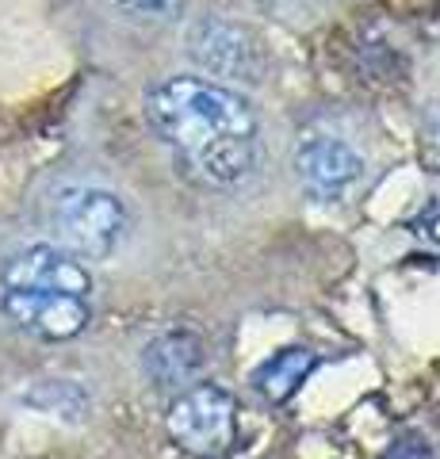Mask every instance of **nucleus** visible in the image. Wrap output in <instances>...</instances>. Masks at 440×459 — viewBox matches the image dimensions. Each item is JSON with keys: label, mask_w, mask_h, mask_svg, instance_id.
Here are the masks:
<instances>
[{"label": "nucleus", "mask_w": 440, "mask_h": 459, "mask_svg": "<svg viewBox=\"0 0 440 459\" xmlns=\"http://www.w3.org/2000/svg\"><path fill=\"white\" fill-rule=\"evenodd\" d=\"M146 115L165 146L195 177L230 188L261 165V119L230 84L211 77H168L146 100Z\"/></svg>", "instance_id": "nucleus-1"}, {"label": "nucleus", "mask_w": 440, "mask_h": 459, "mask_svg": "<svg viewBox=\"0 0 440 459\" xmlns=\"http://www.w3.org/2000/svg\"><path fill=\"white\" fill-rule=\"evenodd\" d=\"M50 222L73 256L104 261L126 238V207L116 192L96 184H65L54 192Z\"/></svg>", "instance_id": "nucleus-2"}, {"label": "nucleus", "mask_w": 440, "mask_h": 459, "mask_svg": "<svg viewBox=\"0 0 440 459\" xmlns=\"http://www.w3.org/2000/svg\"><path fill=\"white\" fill-rule=\"evenodd\" d=\"M165 425L180 452L219 459L237 440V402L215 383H192L173 398Z\"/></svg>", "instance_id": "nucleus-3"}, {"label": "nucleus", "mask_w": 440, "mask_h": 459, "mask_svg": "<svg viewBox=\"0 0 440 459\" xmlns=\"http://www.w3.org/2000/svg\"><path fill=\"white\" fill-rule=\"evenodd\" d=\"M0 283H4V291H58L77 299H89L92 291L89 268L69 249L50 246V241H35V246H23L4 256Z\"/></svg>", "instance_id": "nucleus-4"}, {"label": "nucleus", "mask_w": 440, "mask_h": 459, "mask_svg": "<svg viewBox=\"0 0 440 459\" xmlns=\"http://www.w3.org/2000/svg\"><path fill=\"white\" fill-rule=\"evenodd\" d=\"M295 172L318 204H341L364 180V157L333 134H310L295 150Z\"/></svg>", "instance_id": "nucleus-5"}, {"label": "nucleus", "mask_w": 440, "mask_h": 459, "mask_svg": "<svg viewBox=\"0 0 440 459\" xmlns=\"http://www.w3.org/2000/svg\"><path fill=\"white\" fill-rule=\"evenodd\" d=\"M0 314L39 341H73L89 329V299L58 291H0Z\"/></svg>", "instance_id": "nucleus-6"}, {"label": "nucleus", "mask_w": 440, "mask_h": 459, "mask_svg": "<svg viewBox=\"0 0 440 459\" xmlns=\"http://www.w3.org/2000/svg\"><path fill=\"white\" fill-rule=\"evenodd\" d=\"M188 54L200 62L207 74L234 77V81H257L261 74V50L249 39L246 27L226 23L219 16L195 20L188 31Z\"/></svg>", "instance_id": "nucleus-7"}, {"label": "nucleus", "mask_w": 440, "mask_h": 459, "mask_svg": "<svg viewBox=\"0 0 440 459\" xmlns=\"http://www.w3.org/2000/svg\"><path fill=\"white\" fill-rule=\"evenodd\" d=\"M207 364V344L203 337L188 333V329H168V333L153 337L142 352V368L153 379V386H192L200 379Z\"/></svg>", "instance_id": "nucleus-8"}, {"label": "nucleus", "mask_w": 440, "mask_h": 459, "mask_svg": "<svg viewBox=\"0 0 440 459\" xmlns=\"http://www.w3.org/2000/svg\"><path fill=\"white\" fill-rule=\"evenodd\" d=\"M318 368V352L310 349H280L276 356L253 371V391L268 402H288L303 386V379Z\"/></svg>", "instance_id": "nucleus-9"}, {"label": "nucleus", "mask_w": 440, "mask_h": 459, "mask_svg": "<svg viewBox=\"0 0 440 459\" xmlns=\"http://www.w3.org/2000/svg\"><path fill=\"white\" fill-rule=\"evenodd\" d=\"M116 4L142 20H177L188 0H116Z\"/></svg>", "instance_id": "nucleus-10"}]
</instances>
